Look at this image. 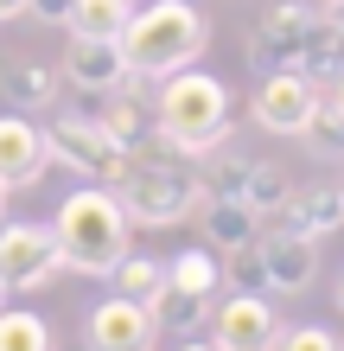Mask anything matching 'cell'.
Listing matches in <instances>:
<instances>
[{"mask_svg": "<svg viewBox=\"0 0 344 351\" xmlns=\"http://www.w3.org/2000/svg\"><path fill=\"white\" fill-rule=\"evenodd\" d=\"M313 26V7H300V0H280V7L261 19V26L242 38V58L268 77V71H293L300 64V38Z\"/></svg>", "mask_w": 344, "mask_h": 351, "instance_id": "8", "label": "cell"}, {"mask_svg": "<svg viewBox=\"0 0 344 351\" xmlns=\"http://www.w3.org/2000/svg\"><path fill=\"white\" fill-rule=\"evenodd\" d=\"M64 84L90 90V96H109V90H121V84H134V71H128V58H121L115 38H77V32H70Z\"/></svg>", "mask_w": 344, "mask_h": 351, "instance_id": "12", "label": "cell"}, {"mask_svg": "<svg viewBox=\"0 0 344 351\" xmlns=\"http://www.w3.org/2000/svg\"><path fill=\"white\" fill-rule=\"evenodd\" d=\"M57 268H64V256H57L51 223H0V287L7 294H32Z\"/></svg>", "mask_w": 344, "mask_h": 351, "instance_id": "6", "label": "cell"}, {"mask_svg": "<svg viewBox=\"0 0 344 351\" xmlns=\"http://www.w3.org/2000/svg\"><path fill=\"white\" fill-rule=\"evenodd\" d=\"M261 256H268V294H306L319 275V243L313 237H261Z\"/></svg>", "mask_w": 344, "mask_h": 351, "instance_id": "13", "label": "cell"}, {"mask_svg": "<svg viewBox=\"0 0 344 351\" xmlns=\"http://www.w3.org/2000/svg\"><path fill=\"white\" fill-rule=\"evenodd\" d=\"M293 141H306V154H313V160H344V109H338L332 96H319V102H313V115L300 121V134H293Z\"/></svg>", "mask_w": 344, "mask_h": 351, "instance_id": "20", "label": "cell"}, {"mask_svg": "<svg viewBox=\"0 0 344 351\" xmlns=\"http://www.w3.org/2000/svg\"><path fill=\"white\" fill-rule=\"evenodd\" d=\"M224 287H236V294H268V256H261V237L224 250Z\"/></svg>", "mask_w": 344, "mask_h": 351, "instance_id": "23", "label": "cell"}, {"mask_svg": "<svg viewBox=\"0 0 344 351\" xmlns=\"http://www.w3.org/2000/svg\"><path fill=\"white\" fill-rule=\"evenodd\" d=\"M121 58H128V71L147 84V77H172L204 58L211 45V19L191 7V0H147V13H128V26H121Z\"/></svg>", "mask_w": 344, "mask_h": 351, "instance_id": "1", "label": "cell"}, {"mask_svg": "<svg viewBox=\"0 0 344 351\" xmlns=\"http://www.w3.org/2000/svg\"><path fill=\"white\" fill-rule=\"evenodd\" d=\"M293 198V173L274 167V160H249V179H242V204H249L255 217H280Z\"/></svg>", "mask_w": 344, "mask_h": 351, "instance_id": "19", "label": "cell"}, {"mask_svg": "<svg viewBox=\"0 0 344 351\" xmlns=\"http://www.w3.org/2000/svg\"><path fill=\"white\" fill-rule=\"evenodd\" d=\"M166 281L198 287V294H217V287H224V256H217V250H178L166 262Z\"/></svg>", "mask_w": 344, "mask_h": 351, "instance_id": "24", "label": "cell"}, {"mask_svg": "<svg viewBox=\"0 0 344 351\" xmlns=\"http://www.w3.org/2000/svg\"><path fill=\"white\" fill-rule=\"evenodd\" d=\"M198 230H204L211 250L224 256V250H236V243H255L261 237V217L242 198H204V204H198Z\"/></svg>", "mask_w": 344, "mask_h": 351, "instance_id": "18", "label": "cell"}, {"mask_svg": "<svg viewBox=\"0 0 344 351\" xmlns=\"http://www.w3.org/2000/svg\"><path fill=\"white\" fill-rule=\"evenodd\" d=\"M128 13H134V0H77L70 7V32L77 38H121Z\"/></svg>", "mask_w": 344, "mask_h": 351, "instance_id": "21", "label": "cell"}, {"mask_svg": "<svg viewBox=\"0 0 344 351\" xmlns=\"http://www.w3.org/2000/svg\"><path fill=\"white\" fill-rule=\"evenodd\" d=\"M0 306H7V287H0Z\"/></svg>", "mask_w": 344, "mask_h": 351, "instance_id": "35", "label": "cell"}, {"mask_svg": "<svg viewBox=\"0 0 344 351\" xmlns=\"http://www.w3.org/2000/svg\"><path fill=\"white\" fill-rule=\"evenodd\" d=\"M83 345H90V351H153V345H159V326H153V313H147V300L109 294V300L90 306Z\"/></svg>", "mask_w": 344, "mask_h": 351, "instance_id": "7", "label": "cell"}, {"mask_svg": "<svg viewBox=\"0 0 344 351\" xmlns=\"http://www.w3.org/2000/svg\"><path fill=\"white\" fill-rule=\"evenodd\" d=\"M70 7H77V0H26V13L45 19V26H70Z\"/></svg>", "mask_w": 344, "mask_h": 351, "instance_id": "28", "label": "cell"}, {"mask_svg": "<svg viewBox=\"0 0 344 351\" xmlns=\"http://www.w3.org/2000/svg\"><path fill=\"white\" fill-rule=\"evenodd\" d=\"M211 339L224 345V351H274L280 319H274V306L261 300V294H230L211 313Z\"/></svg>", "mask_w": 344, "mask_h": 351, "instance_id": "10", "label": "cell"}, {"mask_svg": "<svg viewBox=\"0 0 344 351\" xmlns=\"http://www.w3.org/2000/svg\"><path fill=\"white\" fill-rule=\"evenodd\" d=\"M242 179H249V154H230V147L204 154V167H198L204 198H242Z\"/></svg>", "mask_w": 344, "mask_h": 351, "instance_id": "25", "label": "cell"}, {"mask_svg": "<svg viewBox=\"0 0 344 351\" xmlns=\"http://www.w3.org/2000/svg\"><path fill=\"white\" fill-rule=\"evenodd\" d=\"M128 230L134 223H128V211H121V198L109 185L70 192L57 204V217H51L57 256H64V268H77V275H109V268L128 256Z\"/></svg>", "mask_w": 344, "mask_h": 351, "instance_id": "4", "label": "cell"}, {"mask_svg": "<svg viewBox=\"0 0 344 351\" xmlns=\"http://www.w3.org/2000/svg\"><path fill=\"white\" fill-rule=\"evenodd\" d=\"M211 306H217V294H198V287L159 281V294L147 300V313H153V326H159V332H172V339H191L198 326L211 319Z\"/></svg>", "mask_w": 344, "mask_h": 351, "instance_id": "17", "label": "cell"}, {"mask_svg": "<svg viewBox=\"0 0 344 351\" xmlns=\"http://www.w3.org/2000/svg\"><path fill=\"white\" fill-rule=\"evenodd\" d=\"M153 121H159V134H166V147L198 167L204 154H217L230 141V90H224V77L191 71V64L172 71L159 102H153Z\"/></svg>", "mask_w": 344, "mask_h": 351, "instance_id": "2", "label": "cell"}, {"mask_svg": "<svg viewBox=\"0 0 344 351\" xmlns=\"http://www.w3.org/2000/svg\"><path fill=\"white\" fill-rule=\"evenodd\" d=\"M0 351H57L51 326L26 306H0Z\"/></svg>", "mask_w": 344, "mask_h": 351, "instance_id": "22", "label": "cell"}, {"mask_svg": "<svg viewBox=\"0 0 344 351\" xmlns=\"http://www.w3.org/2000/svg\"><path fill=\"white\" fill-rule=\"evenodd\" d=\"M326 13H338V19H344V0H332V7H326Z\"/></svg>", "mask_w": 344, "mask_h": 351, "instance_id": "33", "label": "cell"}, {"mask_svg": "<svg viewBox=\"0 0 344 351\" xmlns=\"http://www.w3.org/2000/svg\"><path fill=\"white\" fill-rule=\"evenodd\" d=\"M274 351H344L332 326H280Z\"/></svg>", "mask_w": 344, "mask_h": 351, "instance_id": "27", "label": "cell"}, {"mask_svg": "<svg viewBox=\"0 0 344 351\" xmlns=\"http://www.w3.org/2000/svg\"><path fill=\"white\" fill-rule=\"evenodd\" d=\"M45 167H51L45 128H38L32 115L7 109V115H0V185H7V192H19V185H32Z\"/></svg>", "mask_w": 344, "mask_h": 351, "instance_id": "11", "label": "cell"}, {"mask_svg": "<svg viewBox=\"0 0 344 351\" xmlns=\"http://www.w3.org/2000/svg\"><path fill=\"white\" fill-rule=\"evenodd\" d=\"M332 102H338V109H344V71L332 77Z\"/></svg>", "mask_w": 344, "mask_h": 351, "instance_id": "31", "label": "cell"}, {"mask_svg": "<svg viewBox=\"0 0 344 351\" xmlns=\"http://www.w3.org/2000/svg\"><path fill=\"white\" fill-rule=\"evenodd\" d=\"M26 13V0H0V19H19Z\"/></svg>", "mask_w": 344, "mask_h": 351, "instance_id": "30", "label": "cell"}, {"mask_svg": "<svg viewBox=\"0 0 344 351\" xmlns=\"http://www.w3.org/2000/svg\"><path fill=\"white\" fill-rule=\"evenodd\" d=\"M0 223H7V185H0Z\"/></svg>", "mask_w": 344, "mask_h": 351, "instance_id": "32", "label": "cell"}, {"mask_svg": "<svg viewBox=\"0 0 344 351\" xmlns=\"http://www.w3.org/2000/svg\"><path fill=\"white\" fill-rule=\"evenodd\" d=\"M57 71L51 64H38V58H19V64H0V96H7V109L19 115H45L51 102H57Z\"/></svg>", "mask_w": 344, "mask_h": 351, "instance_id": "15", "label": "cell"}, {"mask_svg": "<svg viewBox=\"0 0 344 351\" xmlns=\"http://www.w3.org/2000/svg\"><path fill=\"white\" fill-rule=\"evenodd\" d=\"M313 102H319V84H306L300 71H268L255 102H249V115H255V128H268V134H300V121L313 115Z\"/></svg>", "mask_w": 344, "mask_h": 351, "instance_id": "9", "label": "cell"}, {"mask_svg": "<svg viewBox=\"0 0 344 351\" xmlns=\"http://www.w3.org/2000/svg\"><path fill=\"white\" fill-rule=\"evenodd\" d=\"M338 313H344V275H338Z\"/></svg>", "mask_w": 344, "mask_h": 351, "instance_id": "34", "label": "cell"}, {"mask_svg": "<svg viewBox=\"0 0 344 351\" xmlns=\"http://www.w3.org/2000/svg\"><path fill=\"white\" fill-rule=\"evenodd\" d=\"M109 281H115V294H128V300H153L159 294V281H166V262H153V256H121L109 268Z\"/></svg>", "mask_w": 344, "mask_h": 351, "instance_id": "26", "label": "cell"}, {"mask_svg": "<svg viewBox=\"0 0 344 351\" xmlns=\"http://www.w3.org/2000/svg\"><path fill=\"white\" fill-rule=\"evenodd\" d=\"M178 351H224V345H217V339H198V332H191V339L178 345Z\"/></svg>", "mask_w": 344, "mask_h": 351, "instance_id": "29", "label": "cell"}, {"mask_svg": "<svg viewBox=\"0 0 344 351\" xmlns=\"http://www.w3.org/2000/svg\"><path fill=\"white\" fill-rule=\"evenodd\" d=\"M109 192L121 198L128 223H153V230L185 223L198 204H204V185H198V167H191V160L147 154V147H134L128 160H121V173L109 179Z\"/></svg>", "mask_w": 344, "mask_h": 351, "instance_id": "3", "label": "cell"}, {"mask_svg": "<svg viewBox=\"0 0 344 351\" xmlns=\"http://www.w3.org/2000/svg\"><path fill=\"white\" fill-rule=\"evenodd\" d=\"M45 147H51V160H64L70 173H83V179H96V185H109V179L121 173V160H128V147L103 128V115H96V109L57 115L51 128H45Z\"/></svg>", "mask_w": 344, "mask_h": 351, "instance_id": "5", "label": "cell"}, {"mask_svg": "<svg viewBox=\"0 0 344 351\" xmlns=\"http://www.w3.org/2000/svg\"><path fill=\"white\" fill-rule=\"evenodd\" d=\"M287 230L293 237H338L344 230V185H306V192H293L287 198Z\"/></svg>", "mask_w": 344, "mask_h": 351, "instance_id": "14", "label": "cell"}, {"mask_svg": "<svg viewBox=\"0 0 344 351\" xmlns=\"http://www.w3.org/2000/svg\"><path fill=\"white\" fill-rule=\"evenodd\" d=\"M306 84H332L344 71V19L338 13H313L306 38H300V64H293Z\"/></svg>", "mask_w": 344, "mask_h": 351, "instance_id": "16", "label": "cell"}]
</instances>
